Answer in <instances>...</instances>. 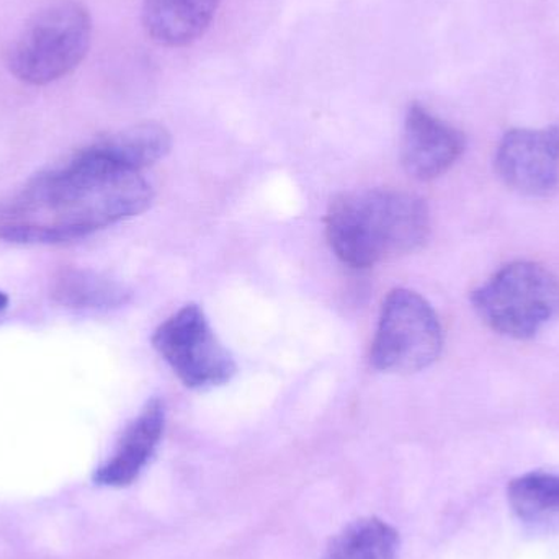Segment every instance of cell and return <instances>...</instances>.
<instances>
[{"mask_svg": "<svg viewBox=\"0 0 559 559\" xmlns=\"http://www.w3.org/2000/svg\"><path fill=\"white\" fill-rule=\"evenodd\" d=\"M153 187L140 170L91 146L39 174L0 212V238L15 245H61L146 212Z\"/></svg>", "mask_w": 559, "mask_h": 559, "instance_id": "obj_1", "label": "cell"}, {"mask_svg": "<svg viewBox=\"0 0 559 559\" xmlns=\"http://www.w3.org/2000/svg\"><path fill=\"white\" fill-rule=\"evenodd\" d=\"M430 213L413 193L391 189L342 193L329 206L325 236L352 269H370L426 245Z\"/></svg>", "mask_w": 559, "mask_h": 559, "instance_id": "obj_2", "label": "cell"}, {"mask_svg": "<svg viewBox=\"0 0 559 559\" xmlns=\"http://www.w3.org/2000/svg\"><path fill=\"white\" fill-rule=\"evenodd\" d=\"M92 19L78 0H52L16 33L5 51L9 71L45 85L74 71L91 48Z\"/></svg>", "mask_w": 559, "mask_h": 559, "instance_id": "obj_3", "label": "cell"}, {"mask_svg": "<svg viewBox=\"0 0 559 559\" xmlns=\"http://www.w3.org/2000/svg\"><path fill=\"white\" fill-rule=\"evenodd\" d=\"M472 305L492 331L525 341L559 316V282L544 265L512 262L473 292Z\"/></svg>", "mask_w": 559, "mask_h": 559, "instance_id": "obj_4", "label": "cell"}, {"mask_svg": "<svg viewBox=\"0 0 559 559\" xmlns=\"http://www.w3.org/2000/svg\"><path fill=\"white\" fill-rule=\"evenodd\" d=\"M442 347V324L432 305L413 289L390 292L371 344V365L386 373H416L430 367Z\"/></svg>", "mask_w": 559, "mask_h": 559, "instance_id": "obj_5", "label": "cell"}, {"mask_svg": "<svg viewBox=\"0 0 559 559\" xmlns=\"http://www.w3.org/2000/svg\"><path fill=\"white\" fill-rule=\"evenodd\" d=\"M153 345L179 380L192 390L223 386L238 367L200 306L187 305L154 331Z\"/></svg>", "mask_w": 559, "mask_h": 559, "instance_id": "obj_6", "label": "cell"}, {"mask_svg": "<svg viewBox=\"0 0 559 559\" xmlns=\"http://www.w3.org/2000/svg\"><path fill=\"white\" fill-rule=\"evenodd\" d=\"M499 179L525 197H548L559 183V127L514 128L495 157Z\"/></svg>", "mask_w": 559, "mask_h": 559, "instance_id": "obj_7", "label": "cell"}, {"mask_svg": "<svg viewBox=\"0 0 559 559\" xmlns=\"http://www.w3.org/2000/svg\"><path fill=\"white\" fill-rule=\"evenodd\" d=\"M465 134L424 105H409L404 118L401 163L411 177L432 180L455 166L465 153Z\"/></svg>", "mask_w": 559, "mask_h": 559, "instance_id": "obj_8", "label": "cell"}, {"mask_svg": "<svg viewBox=\"0 0 559 559\" xmlns=\"http://www.w3.org/2000/svg\"><path fill=\"white\" fill-rule=\"evenodd\" d=\"M166 429V406L159 397L128 424L111 455L95 469L94 483L105 488H127L133 485L156 455Z\"/></svg>", "mask_w": 559, "mask_h": 559, "instance_id": "obj_9", "label": "cell"}, {"mask_svg": "<svg viewBox=\"0 0 559 559\" xmlns=\"http://www.w3.org/2000/svg\"><path fill=\"white\" fill-rule=\"evenodd\" d=\"M219 0H143L144 32L157 45L183 48L205 35Z\"/></svg>", "mask_w": 559, "mask_h": 559, "instance_id": "obj_10", "label": "cell"}, {"mask_svg": "<svg viewBox=\"0 0 559 559\" xmlns=\"http://www.w3.org/2000/svg\"><path fill=\"white\" fill-rule=\"evenodd\" d=\"M91 147L114 163L143 173L166 157L173 147V136L163 124L147 121L108 134Z\"/></svg>", "mask_w": 559, "mask_h": 559, "instance_id": "obj_11", "label": "cell"}, {"mask_svg": "<svg viewBox=\"0 0 559 559\" xmlns=\"http://www.w3.org/2000/svg\"><path fill=\"white\" fill-rule=\"evenodd\" d=\"M400 534L378 518H361L345 525L319 559H397Z\"/></svg>", "mask_w": 559, "mask_h": 559, "instance_id": "obj_12", "label": "cell"}, {"mask_svg": "<svg viewBox=\"0 0 559 559\" xmlns=\"http://www.w3.org/2000/svg\"><path fill=\"white\" fill-rule=\"evenodd\" d=\"M509 504L525 524L559 525V473L532 472L512 479Z\"/></svg>", "mask_w": 559, "mask_h": 559, "instance_id": "obj_13", "label": "cell"}, {"mask_svg": "<svg viewBox=\"0 0 559 559\" xmlns=\"http://www.w3.org/2000/svg\"><path fill=\"white\" fill-rule=\"evenodd\" d=\"M52 296L68 308L107 311L127 305L131 292L117 280L97 272L69 271L56 280Z\"/></svg>", "mask_w": 559, "mask_h": 559, "instance_id": "obj_14", "label": "cell"}, {"mask_svg": "<svg viewBox=\"0 0 559 559\" xmlns=\"http://www.w3.org/2000/svg\"><path fill=\"white\" fill-rule=\"evenodd\" d=\"M7 305H9V298H7L5 293L0 292V311H3V309L7 308Z\"/></svg>", "mask_w": 559, "mask_h": 559, "instance_id": "obj_15", "label": "cell"}]
</instances>
